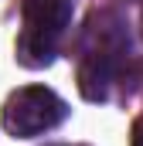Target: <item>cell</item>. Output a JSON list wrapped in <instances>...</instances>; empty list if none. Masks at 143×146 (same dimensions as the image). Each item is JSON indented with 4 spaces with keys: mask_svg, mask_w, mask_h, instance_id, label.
<instances>
[{
    "mask_svg": "<svg viewBox=\"0 0 143 146\" xmlns=\"http://www.w3.org/2000/svg\"><path fill=\"white\" fill-rule=\"evenodd\" d=\"M65 115H68V106L61 95H55L44 85H24V88L7 95V102L0 109V122L10 136L31 139V136L55 129Z\"/></svg>",
    "mask_w": 143,
    "mask_h": 146,
    "instance_id": "obj_2",
    "label": "cell"
},
{
    "mask_svg": "<svg viewBox=\"0 0 143 146\" xmlns=\"http://www.w3.org/2000/svg\"><path fill=\"white\" fill-rule=\"evenodd\" d=\"M130 146H143V119L133 122V136H130Z\"/></svg>",
    "mask_w": 143,
    "mask_h": 146,
    "instance_id": "obj_3",
    "label": "cell"
},
{
    "mask_svg": "<svg viewBox=\"0 0 143 146\" xmlns=\"http://www.w3.org/2000/svg\"><path fill=\"white\" fill-rule=\"evenodd\" d=\"M72 21V0H24V31L17 37V61L44 68L55 58V41Z\"/></svg>",
    "mask_w": 143,
    "mask_h": 146,
    "instance_id": "obj_1",
    "label": "cell"
}]
</instances>
